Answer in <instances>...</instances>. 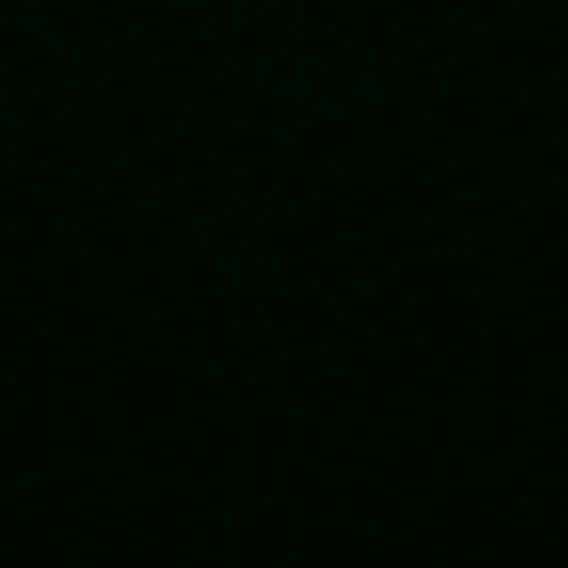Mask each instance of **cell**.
Segmentation results:
<instances>
[]
</instances>
